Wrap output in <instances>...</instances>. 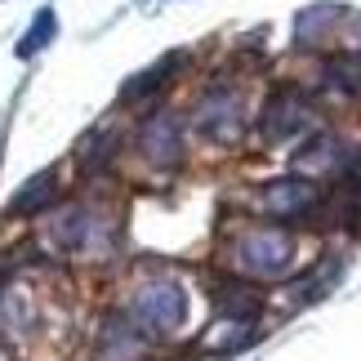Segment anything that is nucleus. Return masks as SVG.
<instances>
[{
  "label": "nucleus",
  "instance_id": "obj_1",
  "mask_svg": "<svg viewBox=\"0 0 361 361\" xmlns=\"http://www.w3.org/2000/svg\"><path fill=\"white\" fill-rule=\"evenodd\" d=\"M49 241L63 255H80V259H103L116 245V219L103 214L99 205L80 201V205H63L49 219Z\"/></svg>",
  "mask_w": 361,
  "mask_h": 361
},
{
  "label": "nucleus",
  "instance_id": "obj_2",
  "mask_svg": "<svg viewBox=\"0 0 361 361\" xmlns=\"http://www.w3.org/2000/svg\"><path fill=\"white\" fill-rule=\"evenodd\" d=\"M228 259L245 276H286L295 268V237L286 228H272V224L241 228L228 245Z\"/></svg>",
  "mask_w": 361,
  "mask_h": 361
},
{
  "label": "nucleus",
  "instance_id": "obj_3",
  "mask_svg": "<svg viewBox=\"0 0 361 361\" xmlns=\"http://www.w3.org/2000/svg\"><path fill=\"white\" fill-rule=\"evenodd\" d=\"M130 322L147 335H174L188 322V290L178 281H147L130 299Z\"/></svg>",
  "mask_w": 361,
  "mask_h": 361
},
{
  "label": "nucleus",
  "instance_id": "obj_4",
  "mask_svg": "<svg viewBox=\"0 0 361 361\" xmlns=\"http://www.w3.org/2000/svg\"><path fill=\"white\" fill-rule=\"evenodd\" d=\"M197 130L201 138H210V143H241L245 134V103H241V90L224 85V80H214L210 90L201 94L197 103Z\"/></svg>",
  "mask_w": 361,
  "mask_h": 361
},
{
  "label": "nucleus",
  "instance_id": "obj_5",
  "mask_svg": "<svg viewBox=\"0 0 361 361\" xmlns=\"http://www.w3.org/2000/svg\"><path fill=\"white\" fill-rule=\"evenodd\" d=\"M312 125H317L312 99L303 90H295V85H281V90H272L268 107H263L259 134H263V143H268V147H281V143H290V138L308 134Z\"/></svg>",
  "mask_w": 361,
  "mask_h": 361
},
{
  "label": "nucleus",
  "instance_id": "obj_6",
  "mask_svg": "<svg viewBox=\"0 0 361 361\" xmlns=\"http://www.w3.org/2000/svg\"><path fill=\"white\" fill-rule=\"evenodd\" d=\"M263 201H268L272 219H290V224L322 219V205H326L317 183H303V178H276V183L263 188Z\"/></svg>",
  "mask_w": 361,
  "mask_h": 361
},
{
  "label": "nucleus",
  "instance_id": "obj_7",
  "mask_svg": "<svg viewBox=\"0 0 361 361\" xmlns=\"http://www.w3.org/2000/svg\"><path fill=\"white\" fill-rule=\"evenodd\" d=\"M138 152H143L157 170H174V165L183 161V121L174 112L147 116L143 130H138Z\"/></svg>",
  "mask_w": 361,
  "mask_h": 361
},
{
  "label": "nucleus",
  "instance_id": "obj_8",
  "mask_svg": "<svg viewBox=\"0 0 361 361\" xmlns=\"http://www.w3.org/2000/svg\"><path fill=\"white\" fill-rule=\"evenodd\" d=\"M103 361H138L147 353V330L134 322H112L103 330Z\"/></svg>",
  "mask_w": 361,
  "mask_h": 361
},
{
  "label": "nucleus",
  "instance_id": "obj_9",
  "mask_svg": "<svg viewBox=\"0 0 361 361\" xmlns=\"http://www.w3.org/2000/svg\"><path fill=\"white\" fill-rule=\"evenodd\" d=\"M214 303L224 308L228 322H255L259 308H263V299H259L245 281H224V286L214 290Z\"/></svg>",
  "mask_w": 361,
  "mask_h": 361
},
{
  "label": "nucleus",
  "instance_id": "obj_10",
  "mask_svg": "<svg viewBox=\"0 0 361 361\" xmlns=\"http://www.w3.org/2000/svg\"><path fill=\"white\" fill-rule=\"evenodd\" d=\"M339 18H343V5H312V9H303L299 23H295L299 45H317V40H322V32H326V27H335Z\"/></svg>",
  "mask_w": 361,
  "mask_h": 361
},
{
  "label": "nucleus",
  "instance_id": "obj_11",
  "mask_svg": "<svg viewBox=\"0 0 361 361\" xmlns=\"http://www.w3.org/2000/svg\"><path fill=\"white\" fill-rule=\"evenodd\" d=\"M49 201H54V174H40V178H32V183H27L18 197H13L9 210H13V214H40Z\"/></svg>",
  "mask_w": 361,
  "mask_h": 361
},
{
  "label": "nucleus",
  "instance_id": "obj_12",
  "mask_svg": "<svg viewBox=\"0 0 361 361\" xmlns=\"http://www.w3.org/2000/svg\"><path fill=\"white\" fill-rule=\"evenodd\" d=\"M330 85L343 90L348 99H361V54H343L330 63Z\"/></svg>",
  "mask_w": 361,
  "mask_h": 361
},
{
  "label": "nucleus",
  "instance_id": "obj_13",
  "mask_svg": "<svg viewBox=\"0 0 361 361\" xmlns=\"http://www.w3.org/2000/svg\"><path fill=\"white\" fill-rule=\"evenodd\" d=\"M54 27H59V18H54V13L45 9L40 13V18L32 23V32L23 36V45H18V54H36L40 45H49V36H54Z\"/></svg>",
  "mask_w": 361,
  "mask_h": 361
},
{
  "label": "nucleus",
  "instance_id": "obj_14",
  "mask_svg": "<svg viewBox=\"0 0 361 361\" xmlns=\"http://www.w3.org/2000/svg\"><path fill=\"white\" fill-rule=\"evenodd\" d=\"M0 286H5V272H0Z\"/></svg>",
  "mask_w": 361,
  "mask_h": 361
}]
</instances>
